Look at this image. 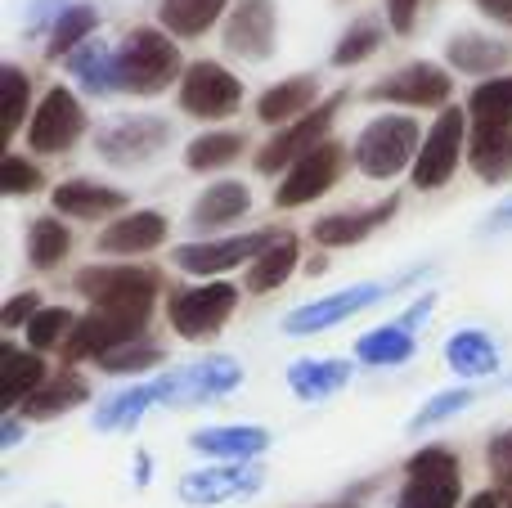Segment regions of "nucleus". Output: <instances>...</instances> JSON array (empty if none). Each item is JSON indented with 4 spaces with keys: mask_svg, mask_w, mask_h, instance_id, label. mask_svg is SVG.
<instances>
[{
    "mask_svg": "<svg viewBox=\"0 0 512 508\" xmlns=\"http://www.w3.org/2000/svg\"><path fill=\"white\" fill-rule=\"evenodd\" d=\"M77 288L95 306H104V311L131 315V320L149 324L162 275L149 266H86V270H77Z\"/></svg>",
    "mask_w": 512,
    "mask_h": 508,
    "instance_id": "nucleus-1",
    "label": "nucleus"
},
{
    "mask_svg": "<svg viewBox=\"0 0 512 508\" xmlns=\"http://www.w3.org/2000/svg\"><path fill=\"white\" fill-rule=\"evenodd\" d=\"M423 140L427 135L414 117H405V113L373 117L360 131V140H355V167L373 180H387V176H396V171H405L409 162H418Z\"/></svg>",
    "mask_w": 512,
    "mask_h": 508,
    "instance_id": "nucleus-2",
    "label": "nucleus"
},
{
    "mask_svg": "<svg viewBox=\"0 0 512 508\" xmlns=\"http://www.w3.org/2000/svg\"><path fill=\"white\" fill-rule=\"evenodd\" d=\"M117 68H122V90L131 95H158L180 77V50L158 27H135L117 45Z\"/></svg>",
    "mask_w": 512,
    "mask_h": 508,
    "instance_id": "nucleus-3",
    "label": "nucleus"
},
{
    "mask_svg": "<svg viewBox=\"0 0 512 508\" xmlns=\"http://www.w3.org/2000/svg\"><path fill=\"white\" fill-rule=\"evenodd\" d=\"M234 306H239V288L225 284V279H212V284L171 293L167 320L185 342H203V338H212V333L225 329V320L234 315Z\"/></svg>",
    "mask_w": 512,
    "mask_h": 508,
    "instance_id": "nucleus-4",
    "label": "nucleus"
},
{
    "mask_svg": "<svg viewBox=\"0 0 512 508\" xmlns=\"http://www.w3.org/2000/svg\"><path fill=\"white\" fill-rule=\"evenodd\" d=\"M459 504V459L445 446H432L405 464V486H400L391 508H454Z\"/></svg>",
    "mask_w": 512,
    "mask_h": 508,
    "instance_id": "nucleus-5",
    "label": "nucleus"
},
{
    "mask_svg": "<svg viewBox=\"0 0 512 508\" xmlns=\"http://www.w3.org/2000/svg\"><path fill=\"white\" fill-rule=\"evenodd\" d=\"M463 144H468V113L463 108H445L441 117L432 122L423 140V153L414 162V189H441L450 185V176L459 171V158H463Z\"/></svg>",
    "mask_w": 512,
    "mask_h": 508,
    "instance_id": "nucleus-6",
    "label": "nucleus"
},
{
    "mask_svg": "<svg viewBox=\"0 0 512 508\" xmlns=\"http://www.w3.org/2000/svg\"><path fill=\"white\" fill-rule=\"evenodd\" d=\"M239 104H243V86L234 72L221 68V63L198 59L185 68V77H180V108H185L189 117L216 122V117L239 113Z\"/></svg>",
    "mask_w": 512,
    "mask_h": 508,
    "instance_id": "nucleus-7",
    "label": "nucleus"
},
{
    "mask_svg": "<svg viewBox=\"0 0 512 508\" xmlns=\"http://www.w3.org/2000/svg\"><path fill=\"white\" fill-rule=\"evenodd\" d=\"M86 135V108L68 86H50L27 122V144L32 153H63Z\"/></svg>",
    "mask_w": 512,
    "mask_h": 508,
    "instance_id": "nucleus-8",
    "label": "nucleus"
},
{
    "mask_svg": "<svg viewBox=\"0 0 512 508\" xmlns=\"http://www.w3.org/2000/svg\"><path fill=\"white\" fill-rule=\"evenodd\" d=\"M337 104H342V95H333L328 104H319L315 113L288 122L261 153H256V167H261L265 176H274V171H288L292 162H301L306 153H315L319 144L328 140V126H333V117H337Z\"/></svg>",
    "mask_w": 512,
    "mask_h": 508,
    "instance_id": "nucleus-9",
    "label": "nucleus"
},
{
    "mask_svg": "<svg viewBox=\"0 0 512 508\" xmlns=\"http://www.w3.org/2000/svg\"><path fill=\"white\" fill-rule=\"evenodd\" d=\"M239 383H243V369L230 356H216V360H198V365H185L176 374L158 378V396H162V405H203V401L234 392Z\"/></svg>",
    "mask_w": 512,
    "mask_h": 508,
    "instance_id": "nucleus-10",
    "label": "nucleus"
},
{
    "mask_svg": "<svg viewBox=\"0 0 512 508\" xmlns=\"http://www.w3.org/2000/svg\"><path fill=\"white\" fill-rule=\"evenodd\" d=\"M171 144V122L167 117H117L113 126L99 131V158L113 167H135V162L153 158Z\"/></svg>",
    "mask_w": 512,
    "mask_h": 508,
    "instance_id": "nucleus-11",
    "label": "nucleus"
},
{
    "mask_svg": "<svg viewBox=\"0 0 512 508\" xmlns=\"http://www.w3.org/2000/svg\"><path fill=\"white\" fill-rule=\"evenodd\" d=\"M342 144L337 140H324L315 153H306L301 162H292L288 176L279 180V189H274V203L279 207H301V203H315V198H324L328 189L337 185V176H342Z\"/></svg>",
    "mask_w": 512,
    "mask_h": 508,
    "instance_id": "nucleus-12",
    "label": "nucleus"
},
{
    "mask_svg": "<svg viewBox=\"0 0 512 508\" xmlns=\"http://www.w3.org/2000/svg\"><path fill=\"white\" fill-rule=\"evenodd\" d=\"M140 333H144V320H131V315H117V311L95 306L86 320L72 324L68 342H63V356L68 360H104L108 351L135 342Z\"/></svg>",
    "mask_w": 512,
    "mask_h": 508,
    "instance_id": "nucleus-13",
    "label": "nucleus"
},
{
    "mask_svg": "<svg viewBox=\"0 0 512 508\" xmlns=\"http://www.w3.org/2000/svg\"><path fill=\"white\" fill-rule=\"evenodd\" d=\"M279 234L261 230V234H234V239H212V243H185L176 248V266L189 270V275H225V270L243 266V261H256Z\"/></svg>",
    "mask_w": 512,
    "mask_h": 508,
    "instance_id": "nucleus-14",
    "label": "nucleus"
},
{
    "mask_svg": "<svg viewBox=\"0 0 512 508\" xmlns=\"http://www.w3.org/2000/svg\"><path fill=\"white\" fill-rule=\"evenodd\" d=\"M454 95V77L441 72L436 63H409V68L382 77L369 90V99H387V104H405V108H436Z\"/></svg>",
    "mask_w": 512,
    "mask_h": 508,
    "instance_id": "nucleus-15",
    "label": "nucleus"
},
{
    "mask_svg": "<svg viewBox=\"0 0 512 508\" xmlns=\"http://www.w3.org/2000/svg\"><path fill=\"white\" fill-rule=\"evenodd\" d=\"M382 293H387V288L360 284V288H346V293L319 297V302H310V306H297V311L288 315V324H283V329H288L292 338H310V333H324V329H333V324L351 320V315L364 311V306H373Z\"/></svg>",
    "mask_w": 512,
    "mask_h": 508,
    "instance_id": "nucleus-16",
    "label": "nucleus"
},
{
    "mask_svg": "<svg viewBox=\"0 0 512 508\" xmlns=\"http://www.w3.org/2000/svg\"><path fill=\"white\" fill-rule=\"evenodd\" d=\"M225 45L243 59L261 63L274 54V0H239L225 23Z\"/></svg>",
    "mask_w": 512,
    "mask_h": 508,
    "instance_id": "nucleus-17",
    "label": "nucleus"
},
{
    "mask_svg": "<svg viewBox=\"0 0 512 508\" xmlns=\"http://www.w3.org/2000/svg\"><path fill=\"white\" fill-rule=\"evenodd\" d=\"M261 482H265V468H256V464L252 468H203V473H189L180 482V500L212 508V504L234 500V495H252Z\"/></svg>",
    "mask_w": 512,
    "mask_h": 508,
    "instance_id": "nucleus-18",
    "label": "nucleus"
},
{
    "mask_svg": "<svg viewBox=\"0 0 512 508\" xmlns=\"http://www.w3.org/2000/svg\"><path fill=\"white\" fill-rule=\"evenodd\" d=\"M400 212L396 198H382L378 207H360V212H333L324 216V221H315V243H324V248H351V243L369 239L373 230H382V225L391 221V216Z\"/></svg>",
    "mask_w": 512,
    "mask_h": 508,
    "instance_id": "nucleus-19",
    "label": "nucleus"
},
{
    "mask_svg": "<svg viewBox=\"0 0 512 508\" xmlns=\"http://www.w3.org/2000/svg\"><path fill=\"white\" fill-rule=\"evenodd\" d=\"M167 239V216L162 212H131L117 216L104 234H99L95 248L108 252V257H135V252H149Z\"/></svg>",
    "mask_w": 512,
    "mask_h": 508,
    "instance_id": "nucleus-20",
    "label": "nucleus"
},
{
    "mask_svg": "<svg viewBox=\"0 0 512 508\" xmlns=\"http://www.w3.org/2000/svg\"><path fill=\"white\" fill-rule=\"evenodd\" d=\"M54 212L59 216H77V221H99L108 212H122L126 194L113 185H99V180H63L50 194Z\"/></svg>",
    "mask_w": 512,
    "mask_h": 508,
    "instance_id": "nucleus-21",
    "label": "nucleus"
},
{
    "mask_svg": "<svg viewBox=\"0 0 512 508\" xmlns=\"http://www.w3.org/2000/svg\"><path fill=\"white\" fill-rule=\"evenodd\" d=\"M315 99H319V81L315 77H288L279 86H270L261 99H256V117L270 126H288L297 117L315 113Z\"/></svg>",
    "mask_w": 512,
    "mask_h": 508,
    "instance_id": "nucleus-22",
    "label": "nucleus"
},
{
    "mask_svg": "<svg viewBox=\"0 0 512 508\" xmlns=\"http://www.w3.org/2000/svg\"><path fill=\"white\" fill-rule=\"evenodd\" d=\"M248 207H252L248 185H239V180H216V185L194 203L189 225L203 230V234H212V230H221V225H234L239 216H248Z\"/></svg>",
    "mask_w": 512,
    "mask_h": 508,
    "instance_id": "nucleus-23",
    "label": "nucleus"
},
{
    "mask_svg": "<svg viewBox=\"0 0 512 508\" xmlns=\"http://www.w3.org/2000/svg\"><path fill=\"white\" fill-rule=\"evenodd\" d=\"M0 369H5V378H0V405H5V410H18V405L45 383V360L36 356V351L0 347Z\"/></svg>",
    "mask_w": 512,
    "mask_h": 508,
    "instance_id": "nucleus-24",
    "label": "nucleus"
},
{
    "mask_svg": "<svg viewBox=\"0 0 512 508\" xmlns=\"http://www.w3.org/2000/svg\"><path fill=\"white\" fill-rule=\"evenodd\" d=\"M86 396H90L86 378L59 374V378H50V383L36 387L18 410H23V419H54V414H68V410H77V405H86Z\"/></svg>",
    "mask_w": 512,
    "mask_h": 508,
    "instance_id": "nucleus-25",
    "label": "nucleus"
},
{
    "mask_svg": "<svg viewBox=\"0 0 512 508\" xmlns=\"http://www.w3.org/2000/svg\"><path fill=\"white\" fill-rule=\"evenodd\" d=\"M288 383L301 401H324V396H337L351 383V365L346 360H297L288 369Z\"/></svg>",
    "mask_w": 512,
    "mask_h": 508,
    "instance_id": "nucleus-26",
    "label": "nucleus"
},
{
    "mask_svg": "<svg viewBox=\"0 0 512 508\" xmlns=\"http://www.w3.org/2000/svg\"><path fill=\"white\" fill-rule=\"evenodd\" d=\"M445 360H450V369L463 378H486L499 369V347L481 329H463L445 342Z\"/></svg>",
    "mask_w": 512,
    "mask_h": 508,
    "instance_id": "nucleus-27",
    "label": "nucleus"
},
{
    "mask_svg": "<svg viewBox=\"0 0 512 508\" xmlns=\"http://www.w3.org/2000/svg\"><path fill=\"white\" fill-rule=\"evenodd\" d=\"M189 446L198 455H216V459H252L270 446V432L265 428H203V432H194Z\"/></svg>",
    "mask_w": 512,
    "mask_h": 508,
    "instance_id": "nucleus-28",
    "label": "nucleus"
},
{
    "mask_svg": "<svg viewBox=\"0 0 512 508\" xmlns=\"http://www.w3.org/2000/svg\"><path fill=\"white\" fill-rule=\"evenodd\" d=\"M472 131H508L512 126V77H490L468 99Z\"/></svg>",
    "mask_w": 512,
    "mask_h": 508,
    "instance_id": "nucleus-29",
    "label": "nucleus"
},
{
    "mask_svg": "<svg viewBox=\"0 0 512 508\" xmlns=\"http://www.w3.org/2000/svg\"><path fill=\"white\" fill-rule=\"evenodd\" d=\"M468 162L481 180H490V185L508 180L512 176V126L508 131H472Z\"/></svg>",
    "mask_w": 512,
    "mask_h": 508,
    "instance_id": "nucleus-30",
    "label": "nucleus"
},
{
    "mask_svg": "<svg viewBox=\"0 0 512 508\" xmlns=\"http://www.w3.org/2000/svg\"><path fill=\"white\" fill-rule=\"evenodd\" d=\"M99 27V9L95 5H63L59 18L50 27V41H45V54L50 59H63V54H77L81 45L95 36Z\"/></svg>",
    "mask_w": 512,
    "mask_h": 508,
    "instance_id": "nucleus-31",
    "label": "nucleus"
},
{
    "mask_svg": "<svg viewBox=\"0 0 512 508\" xmlns=\"http://www.w3.org/2000/svg\"><path fill=\"white\" fill-rule=\"evenodd\" d=\"M72 72L77 81L90 90V95H108V90H122V68H117V50L99 41H86L77 54H72Z\"/></svg>",
    "mask_w": 512,
    "mask_h": 508,
    "instance_id": "nucleus-32",
    "label": "nucleus"
},
{
    "mask_svg": "<svg viewBox=\"0 0 512 508\" xmlns=\"http://www.w3.org/2000/svg\"><path fill=\"white\" fill-rule=\"evenodd\" d=\"M450 63L459 72H472V77H481V72H499L508 63V45L495 41V36H481V32H463L450 41Z\"/></svg>",
    "mask_w": 512,
    "mask_h": 508,
    "instance_id": "nucleus-33",
    "label": "nucleus"
},
{
    "mask_svg": "<svg viewBox=\"0 0 512 508\" xmlns=\"http://www.w3.org/2000/svg\"><path fill=\"white\" fill-rule=\"evenodd\" d=\"M292 266H297V239H292V234H279V239L248 266V288L252 293H274V288L292 275Z\"/></svg>",
    "mask_w": 512,
    "mask_h": 508,
    "instance_id": "nucleus-34",
    "label": "nucleus"
},
{
    "mask_svg": "<svg viewBox=\"0 0 512 508\" xmlns=\"http://www.w3.org/2000/svg\"><path fill=\"white\" fill-rule=\"evenodd\" d=\"M230 0H162V27L171 36H203Z\"/></svg>",
    "mask_w": 512,
    "mask_h": 508,
    "instance_id": "nucleus-35",
    "label": "nucleus"
},
{
    "mask_svg": "<svg viewBox=\"0 0 512 508\" xmlns=\"http://www.w3.org/2000/svg\"><path fill=\"white\" fill-rule=\"evenodd\" d=\"M153 405H162V396H158V383H149V387H126V392H117V396H108L104 405L95 410V428H131L135 419H144V410H153Z\"/></svg>",
    "mask_w": 512,
    "mask_h": 508,
    "instance_id": "nucleus-36",
    "label": "nucleus"
},
{
    "mask_svg": "<svg viewBox=\"0 0 512 508\" xmlns=\"http://www.w3.org/2000/svg\"><path fill=\"white\" fill-rule=\"evenodd\" d=\"M355 356H360L364 365H405V360L414 356V333L400 329V324H391V329H373L355 342Z\"/></svg>",
    "mask_w": 512,
    "mask_h": 508,
    "instance_id": "nucleus-37",
    "label": "nucleus"
},
{
    "mask_svg": "<svg viewBox=\"0 0 512 508\" xmlns=\"http://www.w3.org/2000/svg\"><path fill=\"white\" fill-rule=\"evenodd\" d=\"M239 153H243L239 131H207L185 149V162H189V171H216V167H230Z\"/></svg>",
    "mask_w": 512,
    "mask_h": 508,
    "instance_id": "nucleus-38",
    "label": "nucleus"
},
{
    "mask_svg": "<svg viewBox=\"0 0 512 508\" xmlns=\"http://www.w3.org/2000/svg\"><path fill=\"white\" fill-rule=\"evenodd\" d=\"M68 248H72V239L63 230V221H54V216L32 221V230H27V257H32L36 270H54L68 257Z\"/></svg>",
    "mask_w": 512,
    "mask_h": 508,
    "instance_id": "nucleus-39",
    "label": "nucleus"
},
{
    "mask_svg": "<svg viewBox=\"0 0 512 508\" xmlns=\"http://www.w3.org/2000/svg\"><path fill=\"white\" fill-rule=\"evenodd\" d=\"M162 365V347H153V342H126V347L108 351L104 360H99V369L104 374H144V369Z\"/></svg>",
    "mask_w": 512,
    "mask_h": 508,
    "instance_id": "nucleus-40",
    "label": "nucleus"
},
{
    "mask_svg": "<svg viewBox=\"0 0 512 508\" xmlns=\"http://www.w3.org/2000/svg\"><path fill=\"white\" fill-rule=\"evenodd\" d=\"M378 41H382L378 23H369V18H360V23H351V27H346V36H342V41H337L333 63H337V68H351V63L369 59V54L378 50Z\"/></svg>",
    "mask_w": 512,
    "mask_h": 508,
    "instance_id": "nucleus-41",
    "label": "nucleus"
},
{
    "mask_svg": "<svg viewBox=\"0 0 512 508\" xmlns=\"http://www.w3.org/2000/svg\"><path fill=\"white\" fill-rule=\"evenodd\" d=\"M72 315L63 311V306H41V311H36V320L27 324V342H32V351H50L54 342H68V333H72Z\"/></svg>",
    "mask_w": 512,
    "mask_h": 508,
    "instance_id": "nucleus-42",
    "label": "nucleus"
},
{
    "mask_svg": "<svg viewBox=\"0 0 512 508\" xmlns=\"http://www.w3.org/2000/svg\"><path fill=\"white\" fill-rule=\"evenodd\" d=\"M0 86H5V140H14L27 117V77L18 68H0Z\"/></svg>",
    "mask_w": 512,
    "mask_h": 508,
    "instance_id": "nucleus-43",
    "label": "nucleus"
},
{
    "mask_svg": "<svg viewBox=\"0 0 512 508\" xmlns=\"http://www.w3.org/2000/svg\"><path fill=\"white\" fill-rule=\"evenodd\" d=\"M468 405H472V392H468V387H459V392H441V396H432V401H427L423 410L414 414V423H409V428L423 432V428H432V423L454 419V414L468 410Z\"/></svg>",
    "mask_w": 512,
    "mask_h": 508,
    "instance_id": "nucleus-44",
    "label": "nucleus"
},
{
    "mask_svg": "<svg viewBox=\"0 0 512 508\" xmlns=\"http://www.w3.org/2000/svg\"><path fill=\"white\" fill-rule=\"evenodd\" d=\"M486 464H490V482H495V491L512 504V428L499 432V437H490Z\"/></svg>",
    "mask_w": 512,
    "mask_h": 508,
    "instance_id": "nucleus-45",
    "label": "nucleus"
},
{
    "mask_svg": "<svg viewBox=\"0 0 512 508\" xmlns=\"http://www.w3.org/2000/svg\"><path fill=\"white\" fill-rule=\"evenodd\" d=\"M32 189H41V171H36V162L9 153L5 167H0V194L18 198V194H32Z\"/></svg>",
    "mask_w": 512,
    "mask_h": 508,
    "instance_id": "nucleus-46",
    "label": "nucleus"
},
{
    "mask_svg": "<svg viewBox=\"0 0 512 508\" xmlns=\"http://www.w3.org/2000/svg\"><path fill=\"white\" fill-rule=\"evenodd\" d=\"M36 311H41V302H36V293H23V297H9L5 311H0V324L5 329H18V324H32Z\"/></svg>",
    "mask_w": 512,
    "mask_h": 508,
    "instance_id": "nucleus-47",
    "label": "nucleus"
},
{
    "mask_svg": "<svg viewBox=\"0 0 512 508\" xmlns=\"http://www.w3.org/2000/svg\"><path fill=\"white\" fill-rule=\"evenodd\" d=\"M418 5H423V0H387L391 27H396V32H409V27H414V18H418Z\"/></svg>",
    "mask_w": 512,
    "mask_h": 508,
    "instance_id": "nucleus-48",
    "label": "nucleus"
},
{
    "mask_svg": "<svg viewBox=\"0 0 512 508\" xmlns=\"http://www.w3.org/2000/svg\"><path fill=\"white\" fill-rule=\"evenodd\" d=\"M499 230H512V198L504 207H495V212H490V221H486V234H499Z\"/></svg>",
    "mask_w": 512,
    "mask_h": 508,
    "instance_id": "nucleus-49",
    "label": "nucleus"
},
{
    "mask_svg": "<svg viewBox=\"0 0 512 508\" xmlns=\"http://www.w3.org/2000/svg\"><path fill=\"white\" fill-rule=\"evenodd\" d=\"M468 508H504V495L499 491H481V495H472Z\"/></svg>",
    "mask_w": 512,
    "mask_h": 508,
    "instance_id": "nucleus-50",
    "label": "nucleus"
},
{
    "mask_svg": "<svg viewBox=\"0 0 512 508\" xmlns=\"http://www.w3.org/2000/svg\"><path fill=\"white\" fill-rule=\"evenodd\" d=\"M490 18H512V0H477Z\"/></svg>",
    "mask_w": 512,
    "mask_h": 508,
    "instance_id": "nucleus-51",
    "label": "nucleus"
},
{
    "mask_svg": "<svg viewBox=\"0 0 512 508\" xmlns=\"http://www.w3.org/2000/svg\"><path fill=\"white\" fill-rule=\"evenodd\" d=\"M0 432H5V437H0L5 446H14V441H18V423L14 419H5V428H0Z\"/></svg>",
    "mask_w": 512,
    "mask_h": 508,
    "instance_id": "nucleus-52",
    "label": "nucleus"
},
{
    "mask_svg": "<svg viewBox=\"0 0 512 508\" xmlns=\"http://www.w3.org/2000/svg\"><path fill=\"white\" fill-rule=\"evenodd\" d=\"M504 508H512V504H504Z\"/></svg>",
    "mask_w": 512,
    "mask_h": 508,
    "instance_id": "nucleus-53",
    "label": "nucleus"
}]
</instances>
